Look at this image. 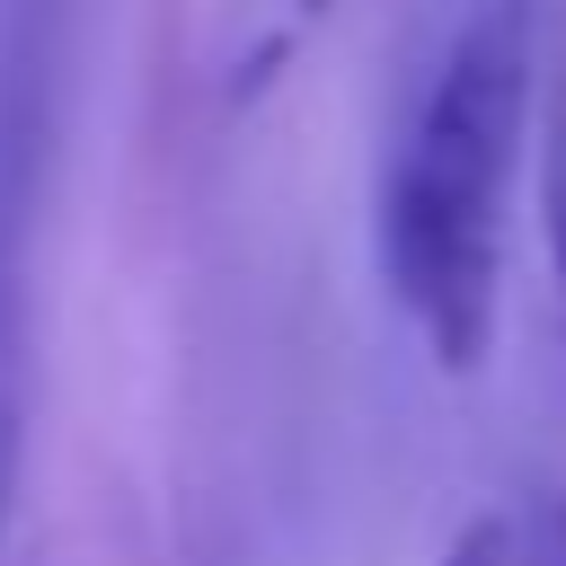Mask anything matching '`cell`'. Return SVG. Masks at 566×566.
<instances>
[{"label":"cell","mask_w":566,"mask_h":566,"mask_svg":"<svg viewBox=\"0 0 566 566\" xmlns=\"http://www.w3.org/2000/svg\"><path fill=\"white\" fill-rule=\"evenodd\" d=\"M539 115V9L469 0L380 159L371 256L416 345L442 371H478L504 310V221Z\"/></svg>","instance_id":"cell-1"},{"label":"cell","mask_w":566,"mask_h":566,"mask_svg":"<svg viewBox=\"0 0 566 566\" xmlns=\"http://www.w3.org/2000/svg\"><path fill=\"white\" fill-rule=\"evenodd\" d=\"M27 433H35V301H27L18 203H0V539H9V522H18Z\"/></svg>","instance_id":"cell-2"},{"label":"cell","mask_w":566,"mask_h":566,"mask_svg":"<svg viewBox=\"0 0 566 566\" xmlns=\"http://www.w3.org/2000/svg\"><path fill=\"white\" fill-rule=\"evenodd\" d=\"M539 239H548V265L566 283V80L539 115Z\"/></svg>","instance_id":"cell-3"},{"label":"cell","mask_w":566,"mask_h":566,"mask_svg":"<svg viewBox=\"0 0 566 566\" xmlns=\"http://www.w3.org/2000/svg\"><path fill=\"white\" fill-rule=\"evenodd\" d=\"M504 566H566V495H539L513 522V557Z\"/></svg>","instance_id":"cell-4"},{"label":"cell","mask_w":566,"mask_h":566,"mask_svg":"<svg viewBox=\"0 0 566 566\" xmlns=\"http://www.w3.org/2000/svg\"><path fill=\"white\" fill-rule=\"evenodd\" d=\"M292 9H310V18H318V9H336V0H292Z\"/></svg>","instance_id":"cell-5"}]
</instances>
